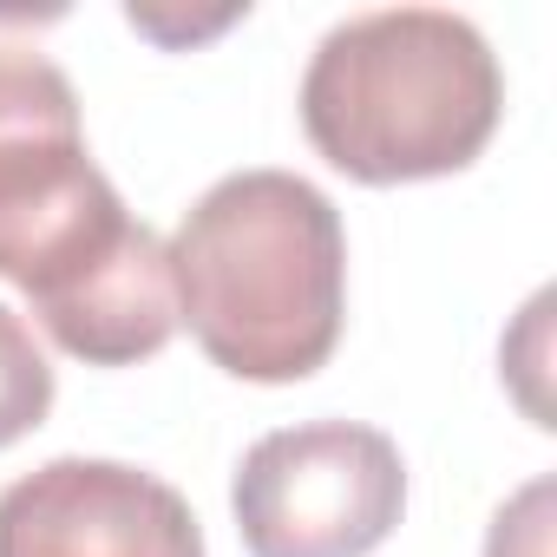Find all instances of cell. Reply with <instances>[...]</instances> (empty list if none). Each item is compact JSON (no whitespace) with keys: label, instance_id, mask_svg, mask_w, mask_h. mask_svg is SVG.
<instances>
[{"label":"cell","instance_id":"1","mask_svg":"<svg viewBox=\"0 0 557 557\" xmlns=\"http://www.w3.org/2000/svg\"><path fill=\"white\" fill-rule=\"evenodd\" d=\"M164 249L177 322L223 374L289 387L329 368L348 315V236L309 177L236 171L184 210Z\"/></svg>","mask_w":557,"mask_h":557},{"label":"cell","instance_id":"2","mask_svg":"<svg viewBox=\"0 0 557 557\" xmlns=\"http://www.w3.org/2000/svg\"><path fill=\"white\" fill-rule=\"evenodd\" d=\"M505 112L485 34L446 8H381L342 21L302 73V132L355 184H420L466 171Z\"/></svg>","mask_w":557,"mask_h":557},{"label":"cell","instance_id":"3","mask_svg":"<svg viewBox=\"0 0 557 557\" xmlns=\"http://www.w3.org/2000/svg\"><path fill=\"white\" fill-rule=\"evenodd\" d=\"M138 230L86 151L73 79L34 47H0V283L47 322Z\"/></svg>","mask_w":557,"mask_h":557},{"label":"cell","instance_id":"4","mask_svg":"<svg viewBox=\"0 0 557 557\" xmlns=\"http://www.w3.org/2000/svg\"><path fill=\"white\" fill-rule=\"evenodd\" d=\"M249 557H368L407 511L400 446L355 420L262 433L230 485Z\"/></svg>","mask_w":557,"mask_h":557},{"label":"cell","instance_id":"5","mask_svg":"<svg viewBox=\"0 0 557 557\" xmlns=\"http://www.w3.org/2000/svg\"><path fill=\"white\" fill-rule=\"evenodd\" d=\"M0 557H203L177 485L119 459H47L0 492Z\"/></svg>","mask_w":557,"mask_h":557},{"label":"cell","instance_id":"6","mask_svg":"<svg viewBox=\"0 0 557 557\" xmlns=\"http://www.w3.org/2000/svg\"><path fill=\"white\" fill-rule=\"evenodd\" d=\"M53 413V368L34 342V329L0 302V453L27 440Z\"/></svg>","mask_w":557,"mask_h":557},{"label":"cell","instance_id":"7","mask_svg":"<svg viewBox=\"0 0 557 557\" xmlns=\"http://www.w3.org/2000/svg\"><path fill=\"white\" fill-rule=\"evenodd\" d=\"M485 557H550V479H531L511 505H498Z\"/></svg>","mask_w":557,"mask_h":557}]
</instances>
